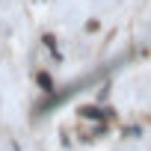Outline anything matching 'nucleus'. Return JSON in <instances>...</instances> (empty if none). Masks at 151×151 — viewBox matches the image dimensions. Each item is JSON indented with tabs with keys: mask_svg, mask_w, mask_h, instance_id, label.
I'll use <instances>...</instances> for the list:
<instances>
[{
	"mask_svg": "<svg viewBox=\"0 0 151 151\" xmlns=\"http://www.w3.org/2000/svg\"><path fill=\"white\" fill-rule=\"evenodd\" d=\"M80 116H83V119H104V116H110V110H98V107H80Z\"/></svg>",
	"mask_w": 151,
	"mask_h": 151,
	"instance_id": "1",
	"label": "nucleus"
},
{
	"mask_svg": "<svg viewBox=\"0 0 151 151\" xmlns=\"http://www.w3.org/2000/svg\"><path fill=\"white\" fill-rule=\"evenodd\" d=\"M39 86H42V89H45V92H50V89H53V80H50V77H47V74H45V71H42V74H39Z\"/></svg>",
	"mask_w": 151,
	"mask_h": 151,
	"instance_id": "2",
	"label": "nucleus"
}]
</instances>
